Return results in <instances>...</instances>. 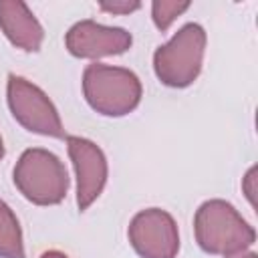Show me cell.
<instances>
[{
	"instance_id": "cell-1",
	"label": "cell",
	"mask_w": 258,
	"mask_h": 258,
	"mask_svg": "<svg viewBox=\"0 0 258 258\" xmlns=\"http://www.w3.org/2000/svg\"><path fill=\"white\" fill-rule=\"evenodd\" d=\"M194 234L198 246L214 256H232L256 242L254 228L230 202L220 198L208 200L196 210Z\"/></svg>"
},
{
	"instance_id": "cell-2",
	"label": "cell",
	"mask_w": 258,
	"mask_h": 258,
	"mask_svg": "<svg viewBox=\"0 0 258 258\" xmlns=\"http://www.w3.org/2000/svg\"><path fill=\"white\" fill-rule=\"evenodd\" d=\"M83 95L93 111L105 117H123L141 103L139 77L123 67L93 62L83 71Z\"/></svg>"
},
{
	"instance_id": "cell-3",
	"label": "cell",
	"mask_w": 258,
	"mask_h": 258,
	"mask_svg": "<svg viewBox=\"0 0 258 258\" xmlns=\"http://www.w3.org/2000/svg\"><path fill=\"white\" fill-rule=\"evenodd\" d=\"M12 179L16 189L36 206H56L69 194V173L58 155L42 147H30L18 157Z\"/></svg>"
},
{
	"instance_id": "cell-4",
	"label": "cell",
	"mask_w": 258,
	"mask_h": 258,
	"mask_svg": "<svg viewBox=\"0 0 258 258\" xmlns=\"http://www.w3.org/2000/svg\"><path fill=\"white\" fill-rule=\"evenodd\" d=\"M206 30L198 22L183 24L165 44L153 52L155 77L171 89L189 87L202 71L206 54Z\"/></svg>"
},
{
	"instance_id": "cell-5",
	"label": "cell",
	"mask_w": 258,
	"mask_h": 258,
	"mask_svg": "<svg viewBox=\"0 0 258 258\" xmlns=\"http://www.w3.org/2000/svg\"><path fill=\"white\" fill-rule=\"evenodd\" d=\"M6 101L12 117L26 131L56 139L67 137L54 103L32 81L18 75H8Z\"/></svg>"
},
{
	"instance_id": "cell-6",
	"label": "cell",
	"mask_w": 258,
	"mask_h": 258,
	"mask_svg": "<svg viewBox=\"0 0 258 258\" xmlns=\"http://www.w3.org/2000/svg\"><path fill=\"white\" fill-rule=\"evenodd\" d=\"M127 238L141 258H175L179 252L177 224L161 208L137 212L129 222Z\"/></svg>"
},
{
	"instance_id": "cell-7",
	"label": "cell",
	"mask_w": 258,
	"mask_h": 258,
	"mask_svg": "<svg viewBox=\"0 0 258 258\" xmlns=\"http://www.w3.org/2000/svg\"><path fill=\"white\" fill-rule=\"evenodd\" d=\"M64 139L77 175V208L79 212H87L105 189L109 163L95 141L79 135H67Z\"/></svg>"
},
{
	"instance_id": "cell-8",
	"label": "cell",
	"mask_w": 258,
	"mask_h": 258,
	"mask_svg": "<svg viewBox=\"0 0 258 258\" xmlns=\"http://www.w3.org/2000/svg\"><path fill=\"white\" fill-rule=\"evenodd\" d=\"M133 36L121 26H105L91 18L75 22L64 34L67 50L77 58L97 60L103 56L123 54L131 48Z\"/></svg>"
},
{
	"instance_id": "cell-9",
	"label": "cell",
	"mask_w": 258,
	"mask_h": 258,
	"mask_svg": "<svg viewBox=\"0 0 258 258\" xmlns=\"http://www.w3.org/2000/svg\"><path fill=\"white\" fill-rule=\"evenodd\" d=\"M0 30L20 50L36 52L44 40V28L22 0H0Z\"/></svg>"
},
{
	"instance_id": "cell-10",
	"label": "cell",
	"mask_w": 258,
	"mask_h": 258,
	"mask_svg": "<svg viewBox=\"0 0 258 258\" xmlns=\"http://www.w3.org/2000/svg\"><path fill=\"white\" fill-rule=\"evenodd\" d=\"M0 258H26L20 222L2 198H0Z\"/></svg>"
},
{
	"instance_id": "cell-11",
	"label": "cell",
	"mask_w": 258,
	"mask_h": 258,
	"mask_svg": "<svg viewBox=\"0 0 258 258\" xmlns=\"http://www.w3.org/2000/svg\"><path fill=\"white\" fill-rule=\"evenodd\" d=\"M189 6H191V2H187V0H183V2H179V0H153L151 2L153 24L161 32H165L173 24V20L177 16H181Z\"/></svg>"
},
{
	"instance_id": "cell-12",
	"label": "cell",
	"mask_w": 258,
	"mask_h": 258,
	"mask_svg": "<svg viewBox=\"0 0 258 258\" xmlns=\"http://www.w3.org/2000/svg\"><path fill=\"white\" fill-rule=\"evenodd\" d=\"M99 8L109 14H131L141 8V2L135 0H113V2H99Z\"/></svg>"
},
{
	"instance_id": "cell-13",
	"label": "cell",
	"mask_w": 258,
	"mask_h": 258,
	"mask_svg": "<svg viewBox=\"0 0 258 258\" xmlns=\"http://www.w3.org/2000/svg\"><path fill=\"white\" fill-rule=\"evenodd\" d=\"M242 189H244V194H246L250 206L256 208V167H254V165L246 171V175H244V179H242Z\"/></svg>"
},
{
	"instance_id": "cell-14",
	"label": "cell",
	"mask_w": 258,
	"mask_h": 258,
	"mask_svg": "<svg viewBox=\"0 0 258 258\" xmlns=\"http://www.w3.org/2000/svg\"><path fill=\"white\" fill-rule=\"evenodd\" d=\"M40 258H69L64 252H60V250H46Z\"/></svg>"
},
{
	"instance_id": "cell-15",
	"label": "cell",
	"mask_w": 258,
	"mask_h": 258,
	"mask_svg": "<svg viewBox=\"0 0 258 258\" xmlns=\"http://www.w3.org/2000/svg\"><path fill=\"white\" fill-rule=\"evenodd\" d=\"M226 258H258V254L252 252V250H244V252H238V254H232V256H226Z\"/></svg>"
},
{
	"instance_id": "cell-16",
	"label": "cell",
	"mask_w": 258,
	"mask_h": 258,
	"mask_svg": "<svg viewBox=\"0 0 258 258\" xmlns=\"http://www.w3.org/2000/svg\"><path fill=\"white\" fill-rule=\"evenodd\" d=\"M4 157V141H2V135H0V161Z\"/></svg>"
}]
</instances>
